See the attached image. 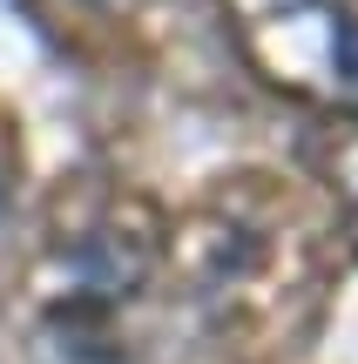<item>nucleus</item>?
<instances>
[{"label":"nucleus","instance_id":"4","mask_svg":"<svg viewBox=\"0 0 358 364\" xmlns=\"http://www.w3.org/2000/svg\"><path fill=\"white\" fill-rule=\"evenodd\" d=\"M325 196L338 209V230L358 250V115H345V129H332V149H325Z\"/></svg>","mask_w":358,"mask_h":364},{"label":"nucleus","instance_id":"2","mask_svg":"<svg viewBox=\"0 0 358 364\" xmlns=\"http://www.w3.org/2000/svg\"><path fill=\"white\" fill-rule=\"evenodd\" d=\"M169 277V223L142 196H102L34 270V338L61 364H129L135 317Z\"/></svg>","mask_w":358,"mask_h":364},{"label":"nucleus","instance_id":"1","mask_svg":"<svg viewBox=\"0 0 358 364\" xmlns=\"http://www.w3.org/2000/svg\"><path fill=\"white\" fill-rule=\"evenodd\" d=\"M169 277L216 344L298 351L332 297V230L278 176H223L169 230Z\"/></svg>","mask_w":358,"mask_h":364},{"label":"nucleus","instance_id":"3","mask_svg":"<svg viewBox=\"0 0 358 364\" xmlns=\"http://www.w3.org/2000/svg\"><path fill=\"white\" fill-rule=\"evenodd\" d=\"M223 34L270 95L318 115H358V7L352 0H216Z\"/></svg>","mask_w":358,"mask_h":364},{"label":"nucleus","instance_id":"5","mask_svg":"<svg viewBox=\"0 0 358 364\" xmlns=\"http://www.w3.org/2000/svg\"><path fill=\"white\" fill-rule=\"evenodd\" d=\"M14 196H21V129L0 108V223L14 216Z\"/></svg>","mask_w":358,"mask_h":364}]
</instances>
